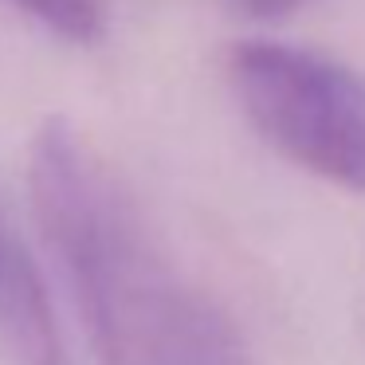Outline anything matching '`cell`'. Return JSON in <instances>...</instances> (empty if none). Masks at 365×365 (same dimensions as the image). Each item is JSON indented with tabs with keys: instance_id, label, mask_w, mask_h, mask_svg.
<instances>
[{
	"instance_id": "obj_1",
	"label": "cell",
	"mask_w": 365,
	"mask_h": 365,
	"mask_svg": "<svg viewBox=\"0 0 365 365\" xmlns=\"http://www.w3.org/2000/svg\"><path fill=\"white\" fill-rule=\"evenodd\" d=\"M28 197L98 365H247L228 314L181 275L138 197L67 118L36 130Z\"/></svg>"
},
{
	"instance_id": "obj_2",
	"label": "cell",
	"mask_w": 365,
	"mask_h": 365,
	"mask_svg": "<svg viewBox=\"0 0 365 365\" xmlns=\"http://www.w3.org/2000/svg\"><path fill=\"white\" fill-rule=\"evenodd\" d=\"M228 83L252 130L291 165L365 192V75L275 40L228 51Z\"/></svg>"
},
{
	"instance_id": "obj_3",
	"label": "cell",
	"mask_w": 365,
	"mask_h": 365,
	"mask_svg": "<svg viewBox=\"0 0 365 365\" xmlns=\"http://www.w3.org/2000/svg\"><path fill=\"white\" fill-rule=\"evenodd\" d=\"M0 341L9 365H67L43 275L20 244L9 247L0 267Z\"/></svg>"
},
{
	"instance_id": "obj_4",
	"label": "cell",
	"mask_w": 365,
	"mask_h": 365,
	"mask_svg": "<svg viewBox=\"0 0 365 365\" xmlns=\"http://www.w3.org/2000/svg\"><path fill=\"white\" fill-rule=\"evenodd\" d=\"M12 4L28 12L36 24H43L48 32L63 36L71 43H95L106 32L98 0H12Z\"/></svg>"
},
{
	"instance_id": "obj_5",
	"label": "cell",
	"mask_w": 365,
	"mask_h": 365,
	"mask_svg": "<svg viewBox=\"0 0 365 365\" xmlns=\"http://www.w3.org/2000/svg\"><path fill=\"white\" fill-rule=\"evenodd\" d=\"M244 4L255 12V16H271V12H287V9H294L299 0H244Z\"/></svg>"
},
{
	"instance_id": "obj_6",
	"label": "cell",
	"mask_w": 365,
	"mask_h": 365,
	"mask_svg": "<svg viewBox=\"0 0 365 365\" xmlns=\"http://www.w3.org/2000/svg\"><path fill=\"white\" fill-rule=\"evenodd\" d=\"M9 247H12V236H9V228H4V212H0V267H4V255H9Z\"/></svg>"
}]
</instances>
